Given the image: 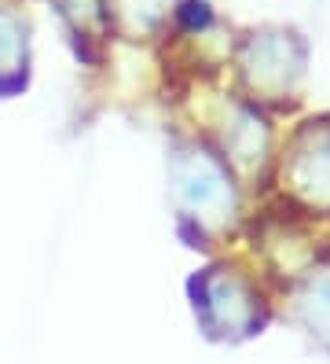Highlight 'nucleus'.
I'll list each match as a JSON object with an SVG mask.
<instances>
[{
	"instance_id": "obj_1",
	"label": "nucleus",
	"mask_w": 330,
	"mask_h": 364,
	"mask_svg": "<svg viewBox=\"0 0 330 364\" xmlns=\"http://www.w3.org/2000/svg\"><path fill=\"white\" fill-rule=\"evenodd\" d=\"M176 191L187 199V206L202 210V213L231 203V188H228L224 173L206 155H187L176 162Z\"/></svg>"
},
{
	"instance_id": "obj_2",
	"label": "nucleus",
	"mask_w": 330,
	"mask_h": 364,
	"mask_svg": "<svg viewBox=\"0 0 330 364\" xmlns=\"http://www.w3.org/2000/svg\"><path fill=\"white\" fill-rule=\"evenodd\" d=\"M304 309H308L312 328L330 335V276L319 280V284H312V291H308V298H304Z\"/></svg>"
},
{
	"instance_id": "obj_3",
	"label": "nucleus",
	"mask_w": 330,
	"mask_h": 364,
	"mask_svg": "<svg viewBox=\"0 0 330 364\" xmlns=\"http://www.w3.org/2000/svg\"><path fill=\"white\" fill-rule=\"evenodd\" d=\"M312 181L308 188H319V191H330V147H319L316 159H312Z\"/></svg>"
}]
</instances>
